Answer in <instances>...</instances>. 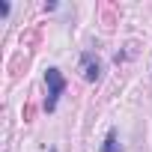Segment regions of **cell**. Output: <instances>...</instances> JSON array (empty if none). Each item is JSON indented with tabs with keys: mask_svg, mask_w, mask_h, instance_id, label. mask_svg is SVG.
Wrapping results in <instances>:
<instances>
[{
	"mask_svg": "<svg viewBox=\"0 0 152 152\" xmlns=\"http://www.w3.org/2000/svg\"><path fill=\"white\" fill-rule=\"evenodd\" d=\"M45 84H48L45 110H54V107H57V99H60V96H63V90H66V78L60 75V69H48V72H45Z\"/></svg>",
	"mask_w": 152,
	"mask_h": 152,
	"instance_id": "6da1fadb",
	"label": "cell"
},
{
	"mask_svg": "<svg viewBox=\"0 0 152 152\" xmlns=\"http://www.w3.org/2000/svg\"><path fill=\"white\" fill-rule=\"evenodd\" d=\"M81 66H84V78L87 81H99L102 78V63L96 60V54H84L81 57Z\"/></svg>",
	"mask_w": 152,
	"mask_h": 152,
	"instance_id": "7a4b0ae2",
	"label": "cell"
},
{
	"mask_svg": "<svg viewBox=\"0 0 152 152\" xmlns=\"http://www.w3.org/2000/svg\"><path fill=\"white\" fill-rule=\"evenodd\" d=\"M102 152H122V146L116 143V134H113V131L104 137V146H102Z\"/></svg>",
	"mask_w": 152,
	"mask_h": 152,
	"instance_id": "3957f363",
	"label": "cell"
},
{
	"mask_svg": "<svg viewBox=\"0 0 152 152\" xmlns=\"http://www.w3.org/2000/svg\"><path fill=\"white\" fill-rule=\"evenodd\" d=\"M51 152H57V149H51Z\"/></svg>",
	"mask_w": 152,
	"mask_h": 152,
	"instance_id": "277c9868",
	"label": "cell"
}]
</instances>
